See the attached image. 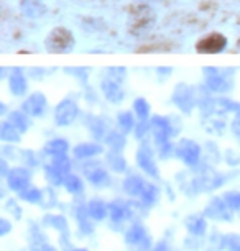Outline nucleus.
Here are the masks:
<instances>
[{"instance_id":"a211bd4d","label":"nucleus","mask_w":240,"mask_h":251,"mask_svg":"<svg viewBox=\"0 0 240 251\" xmlns=\"http://www.w3.org/2000/svg\"><path fill=\"white\" fill-rule=\"evenodd\" d=\"M102 148L96 143H81L74 148V156L78 159H92L94 156L99 154Z\"/></svg>"},{"instance_id":"ddd939ff","label":"nucleus","mask_w":240,"mask_h":251,"mask_svg":"<svg viewBox=\"0 0 240 251\" xmlns=\"http://www.w3.org/2000/svg\"><path fill=\"white\" fill-rule=\"evenodd\" d=\"M86 176L89 179V182H91L92 186H96V187H104L110 181L109 173H107V169L102 168V166H94L92 169H87Z\"/></svg>"},{"instance_id":"a878e982","label":"nucleus","mask_w":240,"mask_h":251,"mask_svg":"<svg viewBox=\"0 0 240 251\" xmlns=\"http://www.w3.org/2000/svg\"><path fill=\"white\" fill-rule=\"evenodd\" d=\"M12 91L15 94H22L23 91H25V80H23L22 74H15L12 77Z\"/></svg>"},{"instance_id":"393cba45","label":"nucleus","mask_w":240,"mask_h":251,"mask_svg":"<svg viewBox=\"0 0 240 251\" xmlns=\"http://www.w3.org/2000/svg\"><path fill=\"white\" fill-rule=\"evenodd\" d=\"M10 123L18 131H20V133L22 131H25L27 126H28V122L25 120V117H23L22 113H13V115L10 117Z\"/></svg>"},{"instance_id":"6e6552de","label":"nucleus","mask_w":240,"mask_h":251,"mask_svg":"<svg viewBox=\"0 0 240 251\" xmlns=\"http://www.w3.org/2000/svg\"><path fill=\"white\" fill-rule=\"evenodd\" d=\"M46 45H48V48L53 51H68L73 46V36L68 30L58 28V30H54L48 36Z\"/></svg>"},{"instance_id":"f03ea898","label":"nucleus","mask_w":240,"mask_h":251,"mask_svg":"<svg viewBox=\"0 0 240 251\" xmlns=\"http://www.w3.org/2000/svg\"><path fill=\"white\" fill-rule=\"evenodd\" d=\"M204 215L211 220L213 225H219V226H227L235 224V217L232 215V212L229 210L227 203L224 202L222 196L220 197H214L213 201H209L208 205L204 207Z\"/></svg>"},{"instance_id":"9b49d317","label":"nucleus","mask_w":240,"mask_h":251,"mask_svg":"<svg viewBox=\"0 0 240 251\" xmlns=\"http://www.w3.org/2000/svg\"><path fill=\"white\" fill-rule=\"evenodd\" d=\"M76 105L73 102H63L56 108V122L58 125H69L76 118Z\"/></svg>"},{"instance_id":"5701e85b","label":"nucleus","mask_w":240,"mask_h":251,"mask_svg":"<svg viewBox=\"0 0 240 251\" xmlns=\"http://www.w3.org/2000/svg\"><path fill=\"white\" fill-rule=\"evenodd\" d=\"M2 138L5 141H18L20 140V131H18L15 126L12 125L10 122H5L2 126Z\"/></svg>"},{"instance_id":"f8f14e48","label":"nucleus","mask_w":240,"mask_h":251,"mask_svg":"<svg viewBox=\"0 0 240 251\" xmlns=\"http://www.w3.org/2000/svg\"><path fill=\"white\" fill-rule=\"evenodd\" d=\"M145 184H147V179L143 176H138V174H135V176H129L125 179L124 182V189L125 192L129 194L132 199H138L140 194H142Z\"/></svg>"},{"instance_id":"20e7f679","label":"nucleus","mask_w":240,"mask_h":251,"mask_svg":"<svg viewBox=\"0 0 240 251\" xmlns=\"http://www.w3.org/2000/svg\"><path fill=\"white\" fill-rule=\"evenodd\" d=\"M40 224L43 225L45 230L53 233L56 238L73 233V226L69 225L68 217L64 214H58V212H48V214H45L43 219L40 220Z\"/></svg>"},{"instance_id":"2eb2a0df","label":"nucleus","mask_w":240,"mask_h":251,"mask_svg":"<svg viewBox=\"0 0 240 251\" xmlns=\"http://www.w3.org/2000/svg\"><path fill=\"white\" fill-rule=\"evenodd\" d=\"M63 187L69 196H81V194L84 192V181L78 176V174L69 173L68 176L64 177Z\"/></svg>"},{"instance_id":"bb28decb","label":"nucleus","mask_w":240,"mask_h":251,"mask_svg":"<svg viewBox=\"0 0 240 251\" xmlns=\"http://www.w3.org/2000/svg\"><path fill=\"white\" fill-rule=\"evenodd\" d=\"M135 110H136V113H138L140 118H145L148 115V103L140 99V100L135 102Z\"/></svg>"},{"instance_id":"39448f33","label":"nucleus","mask_w":240,"mask_h":251,"mask_svg":"<svg viewBox=\"0 0 240 251\" xmlns=\"http://www.w3.org/2000/svg\"><path fill=\"white\" fill-rule=\"evenodd\" d=\"M5 179L10 191L17 194L27 191L31 186V173L25 168H12Z\"/></svg>"},{"instance_id":"1a4fd4ad","label":"nucleus","mask_w":240,"mask_h":251,"mask_svg":"<svg viewBox=\"0 0 240 251\" xmlns=\"http://www.w3.org/2000/svg\"><path fill=\"white\" fill-rule=\"evenodd\" d=\"M225 45H227V40L219 35V33H213V35L206 36L204 40H201L199 43H197L196 50L199 51V53H219V51H222L225 48Z\"/></svg>"},{"instance_id":"9d476101","label":"nucleus","mask_w":240,"mask_h":251,"mask_svg":"<svg viewBox=\"0 0 240 251\" xmlns=\"http://www.w3.org/2000/svg\"><path fill=\"white\" fill-rule=\"evenodd\" d=\"M136 163L142 168V171L147 174V176H157V163H155V156L153 151L148 148V146H142L140 151L136 153Z\"/></svg>"},{"instance_id":"b1692460","label":"nucleus","mask_w":240,"mask_h":251,"mask_svg":"<svg viewBox=\"0 0 240 251\" xmlns=\"http://www.w3.org/2000/svg\"><path fill=\"white\" fill-rule=\"evenodd\" d=\"M119 128L122 130V133H129L133 128V117H132V113H122L119 117Z\"/></svg>"},{"instance_id":"423d86ee","label":"nucleus","mask_w":240,"mask_h":251,"mask_svg":"<svg viewBox=\"0 0 240 251\" xmlns=\"http://www.w3.org/2000/svg\"><path fill=\"white\" fill-rule=\"evenodd\" d=\"M86 212L96 225L106 224L109 220V202H106L104 199H89L86 202Z\"/></svg>"},{"instance_id":"aec40b11","label":"nucleus","mask_w":240,"mask_h":251,"mask_svg":"<svg viewBox=\"0 0 240 251\" xmlns=\"http://www.w3.org/2000/svg\"><path fill=\"white\" fill-rule=\"evenodd\" d=\"M27 113H30V115H40L41 112H43L45 108V99L43 96H33L27 100V103L23 105Z\"/></svg>"},{"instance_id":"4be33fe9","label":"nucleus","mask_w":240,"mask_h":251,"mask_svg":"<svg viewBox=\"0 0 240 251\" xmlns=\"http://www.w3.org/2000/svg\"><path fill=\"white\" fill-rule=\"evenodd\" d=\"M13 233H15V220L3 214L2 222H0V236H2V240H7Z\"/></svg>"},{"instance_id":"dca6fc26","label":"nucleus","mask_w":240,"mask_h":251,"mask_svg":"<svg viewBox=\"0 0 240 251\" xmlns=\"http://www.w3.org/2000/svg\"><path fill=\"white\" fill-rule=\"evenodd\" d=\"M18 199L25 203H31V205H40V203L45 202V192L38 187L30 186L27 191H23L18 194Z\"/></svg>"},{"instance_id":"7ed1b4c3","label":"nucleus","mask_w":240,"mask_h":251,"mask_svg":"<svg viewBox=\"0 0 240 251\" xmlns=\"http://www.w3.org/2000/svg\"><path fill=\"white\" fill-rule=\"evenodd\" d=\"M213 228V224L208 217L204 215V212L201 214H187L185 219H183V230L187 235L192 236H199V238H206L208 233Z\"/></svg>"},{"instance_id":"4468645a","label":"nucleus","mask_w":240,"mask_h":251,"mask_svg":"<svg viewBox=\"0 0 240 251\" xmlns=\"http://www.w3.org/2000/svg\"><path fill=\"white\" fill-rule=\"evenodd\" d=\"M158 199H160V191H158V187L155 186V184L152 182H148L145 184V187H143V191L142 194H140V197L136 199V201H140L145 205V208H152L153 205H157V202H158Z\"/></svg>"},{"instance_id":"6ab92c4d","label":"nucleus","mask_w":240,"mask_h":251,"mask_svg":"<svg viewBox=\"0 0 240 251\" xmlns=\"http://www.w3.org/2000/svg\"><path fill=\"white\" fill-rule=\"evenodd\" d=\"M68 150H69V145H68V141L63 140V138H54V140H51L46 143L45 146V151L48 153L50 156H66V153H68Z\"/></svg>"},{"instance_id":"0eeeda50","label":"nucleus","mask_w":240,"mask_h":251,"mask_svg":"<svg viewBox=\"0 0 240 251\" xmlns=\"http://www.w3.org/2000/svg\"><path fill=\"white\" fill-rule=\"evenodd\" d=\"M176 156L180 158L183 163L187 166H194L199 161L201 156V148L199 145L194 143L191 140H183L180 145L176 146Z\"/></svg>"},{"instance_id":"cd10ccee","label":"nucleus","mask_w":240,"mask_h":251,"mask_svg":"<svg viewBox=\"0 0 240 251\" xmlns=\"http://www.w3.org/2000/svg\"><path fill=\"white\" fill-rule=\"evenodd\" d=\"M66 251H92L91 250V246H89L87 243H76V245H73L69 250H66Z\"/></svg>"},{"instance_id":"f3484780","label":"nucleus","mask_w":240,"mask_h":251,"mask_svg":"<svg viewBox=\"0 0 240 251\" xmlns=\"http://www.w3.org/2000/svg\"><path fill=\"white\" fill-rule=\"evenodd\" d=\"M224 202L227 203L229 210L232 212L235 220L240 222V191H227L222 194Z\"/></svg>"},{"instance_id":"412c9836","label":"nucleus","mask_w":240,"mask_h":251,"mask_svg":"<svg viewBox=\"0 0 240 251\" xmlns=\"http://www.w3.org/2000/svg\"><path fill=\"white\" fill-rule=\"evenodd\" d=\"M5 215H8L10 219H13L15 222L23 220V208L20 205V202L12 199L5 203Z\"/></svg>"},{"instance_id":"f257e3e1","label":"nucleus","mask_w":240,"mask_h":251,"mask_svg":"<svg viewBox=\"0 0 240 251\" xmlns=\"http://www.w3.org/2000/svg\"><path fill=\"white\" fill-rule=\"evenodd\" d=\"M122 241L129 251H152L158 238L143 220L130 222L122 231Z\"/></svg>"}]
</instances>
